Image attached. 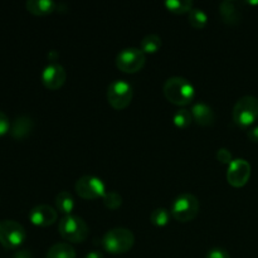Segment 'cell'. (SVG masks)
Returning <instances> with one entry per match:
<instances>
[{
  "instance_id": "cell-19",
  "label": "cell",
  "mask_w": 258,
  "mask_h": 258,
  "mask_svg": "<svg viewBox=\"0 0 258 258\" xmlns=\"http://www.w3.org/2000/svg\"><path fill=\"white\" fill-rule=\"evenodd\" d=\"M188 20L189 24L196 29H203L208 23V15L203 9L199 8H193L190 12L188 13Z\"/></svg>"
},
{
  "instance_id": "cell-29",
  "label": "cell",
  "mask_w": 258,
  "mask_h": 258,
  "mask_svg": "<svg viewBox=\"0 0 258 258\" xmlns=\"http://www.w3.org/2000/svg\"><path fill=\"white\" fill-rule=\"evenodd\" d=\"M13 258H33V256L29 251H27V249H20V251L15 252Z\"/></svg>"
},
{
  "instance_id": "cell-14",
  "label": "cell",
  "mask_w": 258,
  "mask_h": 258,
  "mask_svg": "<svg viewBox=\"0 0 258 258\" xmlns=\"http://www.w3.org/2000/svg\"><path fill=\"white\" fill-rule=\"evenodd\" d=\"M219 13H221L223 22L229 25H236L241 22L242 13L238 9V5L233 0H224L219 4Z\"/></svg>"
},
{
  "instance_id": "cell-26",
  "label": "cell",
  "mask_w": 258,
  "mask_h": 258,
  "mask_svg": "<svg viewBox=\"0 0 258 258\" xmlns=\"http://www.w3.org/2000/svg\"><path fill=\"white\" fill-rule=\"evenodd\" d=\"M206 258H231V256H229V253L224 248L214 247V248L209 249Z\"/></svg>"
},
{
  "instance_id": "cell-13",
  "label": "cell",
  "mask_w": 258,
  "mask_h": 258,
  "mask_svg": "<svg viewBox=\"0 0 258 258\" xmlns=\"http://www.w3.org/2000/svg\"><path fill=\"white\" fill-rule=\"evenodd\" d=\"M191 115H193V120L196 121L198 125L204 126H212L216 121V113H214L213 108L208 106L204 102H197L191 106Z\"/></svg>"
},
{
  "instance_id": "cell-20",
  "label": "cell",
  "mask_w": 258,
  "mask_h": 258,
  "mask_svg": "<svg viewBox=\"0 0 258 258\" xmlns=\"http://www.w3.org/2000/svg\"><path fill=\"white\" fill-rule=\"evenodd\" d=\"M161 48V38L158 34H148L143 38L140 44V49L144 53L153 54Z\"/></svg>"
},
{
  "instance_id": "cell-10",
  "label": "cell",
  "mask_w": 258,
  "mask_h": 258,
  "mask_svg": "<svg viewBox=\"0 0 258 258\" xmlns=\"http://www.w3.org/2000/svg\"><path fill=\"white\" fill-rule=\"evenodd\" d=\"M251 164L246 159H233L227 170V181L234 188H242L251 178Z\"/></svg>"
},
{
  "instance_id": "cell-8",
  "label": "cell",
  "mask_w": 258,
  "mask_h": 258,
  "mask_svg": "<svg viewBox=\"0 0 258 258\" xmlns=\"http://www.w3.org/2000/svg\"><path fill=\"white\" fill-rule=\"evenodd\" d=\"M116 67L125 73H136L144 68L146 63L145 53L140 48L127 47L116 55Z\"/></svg>"
},
{
  "instance_id": "cell-23",
  "label": "cell",
  "mask_w": 258,
  "mask_h": 258,
  "mask_svg": "<svg viewBox=\"0 0 258 258\" xmlns=\"http://www.w3.org/2000/svg\"><path fill=\"white\" fill-rule=\"evenodd\" d=\"M171 213L166 208H156L151 212L150 222L156 227H165L170 221Z\"/></svg>"
},
{
  "instance_id": "cell-28",
  "label": "cell",
  "mask_w": 258,
  "mask_h": 258,
  "mask_svg": "<svg viewBox=\"0 0 258 258\" xmlns=\"http://www.w3.org/2000/svg\"><path fill=\"white\" fill-rule=\"evenodd\" d=\"M247 136H248L249 140L258 144V125L254 126V127L249 128V130L247 131Z\"/></svg>"
},
{
  "instance_id": "cell-16",
  "label": "cell",
  "mask_w": 258,
  "mask_h": 258,
  "mask_svg": "<svg viewBox=\"0 0 258 258\" xmlns=\"http://www.w3.org/2000/svg\"><path fill=\"white\" fill-rule=\"evenodd\" d=\"M25 8L32 14L42 17V15H47L54 12L57 4L52 0H28L25 3Z\"/></svg>"
},
{
  "instance_id": "cell-25",
  "label": "cell",
  "mask_w": 258,
  "mask_h": 258,
  "mask_svg": "<svg viewBox=\"0 0 258 258\" xmlns=\"http://www.w3.org/2000/svg\"><path fill=\"white\" fill-rule=\"evenodd\" d=\"M216 158H217V160L219 161V163L227 164V165H229V164L233 161V156H232V153L227 148L218 149Z\"/></svg>"
},
{
  "instance_id": "cell-30",
  "label": "cell",
  "mask_w": 258,
  "mask_h": 258,
  "mask_svg": "<svg viewBox=\"0 0 258 258\" xmlns=\"http://www.w3.org/2000/svg\"><path fill=\"white\" fill-rule=\"evenodd\" d=\"M85 258H105V257H103V254L101 253V252L91 251V252H88L87 254H86Z\"/></svg>"
},
{
  "instance_id": "cell-18",
  "label": "cell",
  "mask_w": 258,
  "mask_h": 258,
  "mask_svg": "<svg viewBox=\"0 0 258 258\" xmlns=\"http://www.w3.org/2000/svg\"><path fill=\"white\" fill-rule=\"evenodd\" d=\"M55 207H57V211L64 216L72 214L73 208H75V199H73L72 194L67 190L59 191L55 196Z\"/></svg>"
},
{
  "instance_id": "cell-17",
  "label": "cell",
  "mask_w": 258,
  "mask_h": 258,
  "mask_svg": "<svg viewBox=\"0 0 258 258\" xmlns=\"http://www.w3.org/2000/svg\"><path fill=\"white\" fill-rule=\"evenodd\" d=\"M45 258H76V251L67 242H58L48 249Z\"/></svg>"
},
{
  "instance_id": "cell-31",
  "label": "cell",
  "mask_w": 258,
  "mask_h": 258,
  "mask_svg": "<svg viewBox=\"0 0 258 258\" xmlns=\"http://www.w3.org/2000/svg\"><path fill=\"white\" fill-rule=\"evenodd\" d=\"M58 57H59V54H58L57 50H50V52L48 53V58H49V60H52V63H54V60L57 59Z\"/></svg>"
},
{
  "instance_id": "cell-12",
  "label": "cell",
  "mask_w": 258,
  "mask_h": 258,
  "mask_svg": "<svg viewBox=\"0 0 258 258\" xmlns=\"http://www.w3.org/2000/svg\"><path fill=\"white\" fill-rule=\"evenodd\" d=\"M58 218V211L48 204H39L29 212V221L37 227L52 226Z\"/></svg>"
},
{
  "instance_id": "cell-4",
  "label": "cell",
  "mask_w": 258,
  "mask_h": 258,
  "mask_svg": "<svg viewBox=\"0 0 258 258\" xmlns=\"http://www.w3.org/2000/svg\"><path fill=\"white\" fill-rule=\"evenodd\" d=\"M199 208H201V203L194 194L183 193L174 199L170 213L175 221L186 223V222L193 221L198 216Z\"/></svg>"
},
{
  "instance_id": "cell-3",
  "label": "cell",
  "mask_w": 258,
  "mask_h": 258,
  "mask_svg": "<svg viewBox=\"0 0 258 258\" xmlns=\"http://www.w3.org/2000/svg\"><path fill=\"white\" fill-rule=\"evenodd\" d=\"M58 232L64 241L71 243H82L87 239L90 228L85 219L75 214H70L64 216L59 221Z\"/></svg>"
},
{
  "instance_id": "cell-5",
  "label": "cell",
  "mask_w": 258,
  "mask_h": 258,
  "mask_svg": "<svg viewBox=\"0 0 258 258\" xmlns=\"http://www.w3.org/2000/svg\"><path fill=\"white\" fill-rule=\"evenodd\" d=\"M233 121L239 127L247 128L258 120V98L247 95L239 98L233 107Z\"/></svg>"
},
{
  "instance_id": "cell-6",
  "label": "cell",
  "mask_w": 258,
  "mask_h": 258,
  "mask_svg": "<svg viewBox=\"0 0 258 258\" xmlns=\"http://www.w3.org/2000/svg\"><path fill=\"white\" fill-rule=\"evenodd\" d=\"M25 229L19 222L13 219L0 221V244L7 249L18 248L25 241Z\"/></svg>"
},
{
  "instance_id": "cell-1",
  "label": "cell",
  "mask_w": 258,
  "mask_h": 258,
  "mask_svg": "<svg viewBox=\"0 0 258 258\" xmlns=\"http://www.w3.org/2000/svg\"><path fill=\"white\" fill-rule=\"evenodd\" d=\"M163 92L169 102L176 106H186L194 100L196 88L186 78L175 76L165 81Z\"/></svg>"
},
{
  "instance_id": "cell-24",
  "label": "cell",
  "mask_w": 258,
  "mask_h": 258,
  "mask_svg": "<svg viewBox=\"0 0 258 258\" xmlns=\"http://www.w3.org/2000/svg\"><path fill=\"white\" fill-rule=\"evenodd\" d=\"M102 203L106 208L108 209H115L120 208L121 204H122V197H121L120 193L115 190H108L106 191L105 196L102 197Z\"/></svg>"
},
{
  "instance_id": "cell-27",
  "label": "cell",
  "mask_w": 258,
  "mask_h": 258,
  "mask_svg": "<svg viewBox=\"0 0 258 258\" xmlns=\"http://www.w3.org/2000/svg\"><path fill=\"white\" fill-rule=\"evenodd\" d=\"M10 125L12 123H10L9 117L3 111H0V136L5 135L10 130Z\"/></svg>"
},
{
  "instance_id": "cell-15",
  "label": "cell",
  "mask_w": 258,
  "mask_h": 258,
  "mask_svg": "<svg viewBox=\"0 0 258 258\" xmlns=\"http://www.w3.org/2000/svg\"><path fill=\"white\" fill-rule=\"evenodd\" d=\"M33 127H34V122L28 116H19L14 120V122L10 125V135L17 140H22V139L27 138L30 133H32Z\"/></svg>"
},
{
  "instance_id": "cell-11",
  "label": "cell",
  "mask_w": 258,
  "mask_h": 258,
  "mask_svg": "<svg viewBox=\"0 0 258 258\" xmlns=\"http://www.w3.org/2000/svg\"><path fill=\"white\" fill-rule=\"evenodd\" d=\"M66 80H67V72L59 63H49L42 72V82L48 90H58L64 85Z\"/></svg>"
},
{
  "instance_id": "cell-9",
  "label": "cell",
  "mask_w": 258,
  "mask_h": 258,
  "mask_svg": "<svg viewBox=\"0 0 258 258\" xmlns=\"http://www.w3.org/2000/svg\"><path fill=\"white\" fill-rule=\"evenodd\" d=\"M76 191L78 196L87 201L98 199L106 194V185L102 179L95 175H83L76 181Z\"/></svg>"
},
{
  "instance_id": "cell-22",
  "label": "cell",
  "mask_w": 258,
  "mask_h": 258,
  "mask_svg": "<svg viewBox=\"0 0 258 258\" xmlns=\"http://www.w3.org/2000/svg\"><path fill=\"white\" fill-rule=\"evenodd\" d=\"M193 121L194 120H193V115H191V111L186 110V108H179L173 116L174 125L179 128L189 127Z\"/></svg>"
},
{
  "instance_id": "cell-2",
  "label": "cell",
  "mask_w": 258,
  "mask_h": 258,
  "mask_svg": "<svg viewBox=\"0 0 258 258\" xmlns=\"http://www.w3.org/2000/svg\"><path fill=\"white\" fill-rule=\"evenodd\" d=\"M135 244V236L133 232L123 227L112 228L105 233L102 246L112 254H122L130 251Z\"/></svg>"
},
{
  "instance_id": "cell-7",
  "label": "cell",
  "mask_w": 258,
  "mask_h": 258,
  "mask_svg": "<svg viewBox=\"0 0 258 258\" xmlns=\"http://www.w3.org/2000/svg\"><path fill=\"white\" fill-rule=\"evenodd\" d=\"M133 86L125 80H115L107 87V101L115 110H123L133 101Z\"/></svg>"
},
{
  "instance_id": "cell-21",
  "label": "cell",
  "mask_w": 258,
  "mask_h": 258,
  "mask_svg": "<svg viewBox=\"0 0 258 258\" xmlns=\"http://www.w3.org/2000/svg\"><path fill=\"white\" fill-rule=\"evenodd\" d=\"M165 8L174 14H186L193 9L191 0H166Z\"/></svg>"
}]
</instances>
